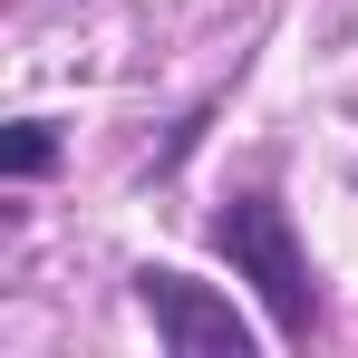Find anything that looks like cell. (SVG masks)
Returning a JSON list of instances; mask_svg holds the SVG:
<instances>
[{"mask_svg": "<svg viewBox=\"0 0 358 358\" xmlns=\"http://www.w3.org/2000/svg\"><path fill=\"white\" fill-rule=\"evenodd\" d=\"M136 300L155 320V339L175 358H252V320H242L223 291L184 281V271H136Z\"/></svg>", "mask_w": 358, "mask_h": 358, "instance_id": "obj_2", "label": "cell"}, {"mask_svg": "<svg viewBox=\"0 0 358 358\" xmlns=\"http://www.w3.org/2000/svg\"><path fill=\"white\" fill-rule=\"evenodd\" d=\"M49 165H59V136H49L39 117H29V126H10V136H0V175H10V184L49 175Z\"/></svg>", "mask_w": 358, "mask_h": 358, "instance_id": "obj_3", "label": "cell"}, {"mask_svg": "<svg viewBox=\"0 0 358 358\" xmlns=\"http://www.w3.org/2000/svg\"><path fill=\"white\" fill-rule=\"evenodd\" d=\"M213 242H223V262H233L242 281L262 291L271 329H281V339H310V320H320V291H310V262H300L291 213H281L271 194H242V203H223V213H213Z\"/></svg>", "mask_w": 358, "mask_h": 358, "instance_id": "obj_1", "label": "cell"}]
</instances>
